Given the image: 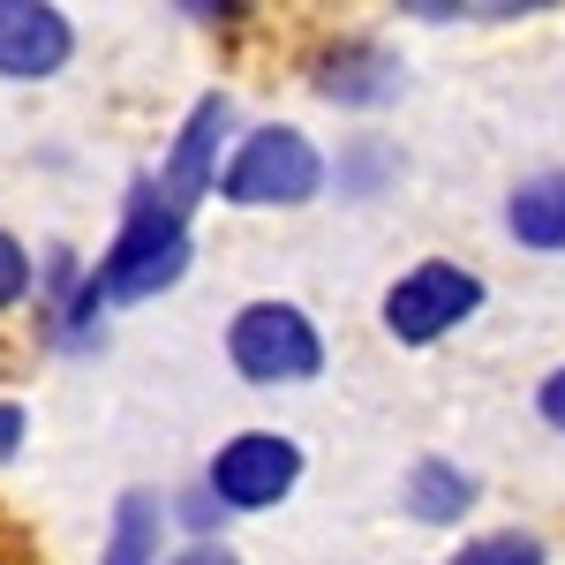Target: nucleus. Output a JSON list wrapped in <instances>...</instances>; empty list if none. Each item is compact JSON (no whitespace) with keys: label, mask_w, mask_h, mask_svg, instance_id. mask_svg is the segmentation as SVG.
Returning <instances> with one entry per match:
<instances>
[{"label":"nucleus","mask_w":565,"mask_h":565,"mask_svg":"<svg viewBox=\"0 0 565 565\" xmlns=\"http://www.w3.org/2000/svg\"><path fill=\"white\" fill-rule=\"evenodd\" d=\"M317 189H324V151L295 121H264V129L234 136V159L218 167L212 196L242 204V212H295Z\"/></svg>","instance_id":"f03ea898"},{"label":"nucleus","mask_w":565,"mask_h":565,"mask_svg":"<svg viewBox=\"0 0 565 565\" xmlns=\"http://www.w3.org/2000/svg\"><path fill=\"white\" fill-rule=\"evenodd\" d=\"M505 234L521 249H543V257H565V174H527L513 196H505Z\"/></svg>","instance_id":"9d476101"},{"label":"nucleus","mask_w":565,"mask_h":565,"mask_svg":"<svg viewBox=\"0 0 565 565\" xmlns=\"http://www.w3.org/2000/svg\"><path fill=\"white\" fill-rule=\"evenodd\" d=\"M399 505H407L415 521L445 527V521H460V513L476 505V476H468L460 460H415L407 482H399Z\"/></svg>","instance_id":"9b49d317"},{"label":"nucleus","mask_w":565,"mask_h":565,"mask_svg":"<svg viewBox=\"0 0 565 565\" xmlns=\"http://www.w3.org/2000/svg\"><path fill=\"white\" fill-rule=\"evenodd\" d=\"M167 565H242V558H234L226 543H189V551H174Z\"/></svg>","instance_id":"a211bd4d"},{"label":"nucleus","mask_w":565,"mask_h":565,"mask_svg":"<svg viewBox=\"0 0 565 565\" xmlns=\"http://www.w3.org/2000/svg\"><path fill=\"white\" fill-rule=\"evenodd\" d=\"M31 287H39V264H31V249L0 226V317H8L15 302H31Z\"/></svg>","instance_id":"4468645a"},{"label":"nucleus","mask_w":565,"mask_h":565,"mask_svg":"<svg viewBox=\"0 0 565 565\" xmlns=\"http://www.w3.org/2000/svg\"><path fill=\"white\" fill-rule=\"evenodd\" d=\"M445 565H543V543L521 535V527H498V535L460 543V558H445Z\"/></svg>","instance_id":"ddd939ff"},{"label":"nucleus","mask_w":565,"mask_h":565,"mask_svg":"<svg viewBox=\"0 0 565 565\" xmlns=\"http://www.w3.org/2000/svg\"><path fill=\"white\" fill-rule=\"evenodd\" d=\"M76 61V23L53 0H0V84H45Z\"/></svg>","instance_id":"0eeeda50"},{"label":"nucleus","mask_w":565,"mask_h":565,"mask_svg":"<svg viewBox=\"0 0 565 565\" xmlns=\"http://www.w3.org/2000/svg\"><path fill=\"white\" fill-rule=\"evenodd\" d=\"M295 482H302V445L287 430H234L204 468L218 513H271Z\"/></svg>","instance_id":"20e7f679"},{"label":"nucleus","mask_w":565,"mask_h":565,"mask_svg":"<svg viewBox=\"0 0 565 565\" xmlns=\"http://www.w3.org/2000/svg\"><path fill=\"white\" fill-rule=\"evenodd\" d=\"M535 407H543V423H551V430H565V362L551 370V377H543V392H535Z\"/></svg>","instance_id":"f3484780"},{"label":"nucleus","mask_w":565,"mask_h":565,"mask_svg":"<svg viewBox=\"0 0 565 565\" xmlns=\"http://www.w3.org/2000/svg\"><path fill=\"white\" fill-rule=\"evenodd\" d=\"M181 521L196 527V543H212V527L226 521V513H218V498H212V490H189V505H181Z\"/></svg>","instance_id":"dca6fc26"},{"label":"nucleus","mask_w":565,"mask_h":565,"mask_svg":"<svg viewBox=\"0 0 565 565\" xmlns=\"http://www.w3.org/2000/svg\"><path fill=\"white\" fill-rule=\"evenodd\" d=\"M309 84H317V98H332V106H392L407 76H399V53L392 45L340 39L309 61Z\"/></svg>","instance_id":"6e6552de"},{"label":"nucleus","mask_w":565,"mask_h":565,"mask_svg":"<svg viewBox=\"0 0 565 565\" xmlns=\"http://www.w3.org/2000/svg\"><path fill=\"white\" fill-rule=\"evenodd\" d=\"M189 257H196V242H189V212H174V204L159 196V181H151V174H136L114 242L98 249V264H90V295H98L106 309H114V302H151V295L181 287Z\"/></svg>","instance_id":"f257e3e1"},{"label":"nucleus","mask_w":565,"mask_h":565,"mask_svg":"<svg viewBox=\"0 0 565 565\" xmlns=\"http://www.w3.org/2000/svg\"><path fill=\"white\" fill-rule=\"evenodd\" d=\"M482 309V279L460 271V264H415L407 279L385 287V332L399 348H430L452 324H468Z\"/></svg>","instance_id":"39448f33"},{"label":"nucleus","mask_w":565,"mask_h":565,"mask_svg":"<svg viewBox=\"0 0 565 565\" xmlns=\"http://www.w3.org/2000/svg\"><path fill=\"white\" fill-rule=\"evenodd\" d=\"M226 362L249 377V385H309L324 370V340L295 302H242L226 324Z\"/></svg>","instance_id":"7ed1b4c3"},{"label":"nucleus","mask_w":565,"mask_h":565,"mask_svg":"<svg viewBox=\"0 0 565 565\" xmlns=\"http://www.w3.org/2000/svg\"><path fill=\"white\" fill-rule=\"evenodd\" d=\"M226 136H234V98L226 90H204L196 106H189V121H181L174 151H167V167H159V196L189 212V204H204L218 189V151H226Z\"/></svg>","instance_id":"423d86ee"},{"label":"nucleus","mask_w":565,"mask_h":565,"mask_svg":"<svg viewBox=\"0 0 565 565\" xmlns=\"http://www.w3.org/2000/svg\"><path fill=\"white\" fill-rule=\"evenodd\" d=\"M392 174H399V159H392L385 143H370V136L340 151V196H377Z\"/></svg>","instance_id":"f8f14e48"},{"label":"nucleus","mask_w":565,"mask_h":565,"mask_svg":"<svg viewBox=\"0 0 565 565\" xmlns=\"http://www.w3.org/2000/svg\"><path fill=\"white\" fill-rule=\"evenodd\" d=\"M167 498L159 490H143V482H129L121 498H114V521H106V565H159V551H167Z\"/></svg>","instance_id":"1a4fd4ad"},{"label":"nucleus","mask_w":565,"mask_h":565,"mask_svg":"<svg viewBox=\"0 0 565 565\" xmlns=\"http://www.w3.org/2000/svg\"><path fill=\"white\" fill-rule=\"evenodd\" d=\"M23 437H31V415H23V399H0V468L23 452Z\"/></svg>","instance_id":"2eb2a0df"}]
</instances>
